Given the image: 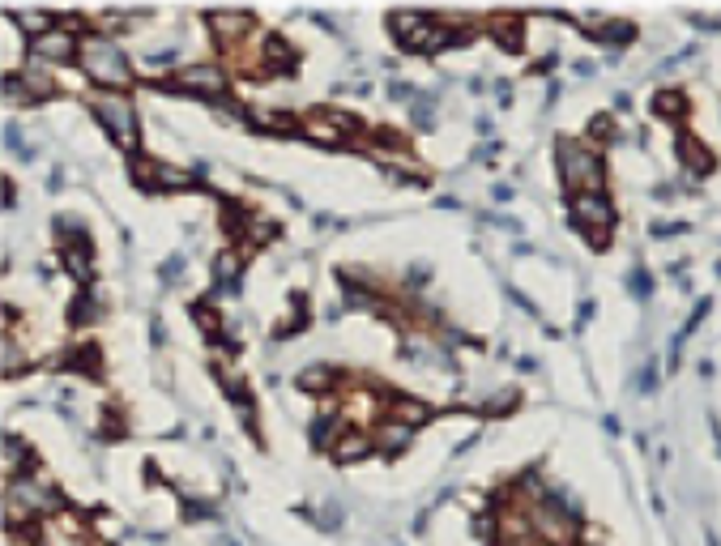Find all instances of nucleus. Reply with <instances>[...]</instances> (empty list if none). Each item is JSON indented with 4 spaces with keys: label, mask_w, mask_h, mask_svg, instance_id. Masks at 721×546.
<instances>
[{
    "label": "nucleus",
    "mask_w": 721,
    "mask_h": 546,
    "mask_svg": "<svg viewBox=\"0 0 721 546\" xmlns=\"http://www.w3.org/2000/svg\"><path fill=\"white\" fill-rule=\"evenodd\" d=\"M555 167H559V180H564L568 197H576V192H606V163L589 141L564 137L555 146Z\"/></svg>",
    "instance_id": "nucleus-1"
},
{
    "label": "nucleus",
    "mask_w": 721,
    "mask_h": 546,
    "mask_svg": "<svg viewBox=\"0 0 721 546\" xmlns=\"http://www.w3.org/2000/svg\"><path fill=\"white\" fill-rule=\"evenodd\" d=\"M77 64H82V73H86L99 90H120V94H124L128 86H133V69H128L120 43L107 39V35H82V52H77Z\"/></svg>",
    "instance_id": "nucleus-2"
},
{
    "label": "nucleus",
    "mask_w": 721,
    "mask_h": 546,
    "mask_svg": "<svg viewBox=\"0 0 721 546\" xmlns=\"http://www.w3.org/2000/svg\"><path fill=\"white\" fill-rule=\"evenodd\" d=\"M60 508V491L52 478H35L26 474L18 483L5 487V517L9 525H26V521H39V517H52Z\"/></svg>",
    "instance_id": "nucleus-3"
},
{
    "label": "nucleus",
    "mask_w": 721,
    "mask_h": 546,
    "mask_svg": "<svg viewBox=\"0 0 721 546\" xmlns=\"http://www.w3.org/2000/svg\"><path fill=\"white\" fill-rule=\"evenodd\" d=\"M393 35L402 39L406 52H440L444 43H453V26L444 18H431V13H393L389 18Z\"/></svg>",
    "instance_id": "nucleus-4"
},
{
    "label": "nucleus",
    "mask_w": 721,
    "mask_h": 546,
    "mask_svg": "<svg viewBox=\"0 0 721 546\" xmlns=\"http://www.w3.org/2000/svg\"><path fill=\"white\" fill-rule=\"evenodd\" d=\"M94 116L103 120V128L116 137L120 150H133L137 146V133H141V120H137V107L128 94L120 90H99L94 94Z\"/></svg>",
    "instance_id": "nucleus-5"
},
{
    "label": "nucleus",
    "mask_w": 721,
    "mask_h": 546,
    "mask_svg": "<svg viewBox=\"0 0 721 546\" xmlns=\"http://www.w3.org/2000/svg\"><path fill=\"white\" fill-rule=\"evenodd\" d=\"M568 210H572L576 227L594 239V248H606V239L615 231V218H619L615 201L606 197V192H576V197H568Z\"/></svg>",
    "instance_id": "nucleus-6"
},
{
    "label": "nucleus",
    "mask_w": 721,
    "mask_h": 546,
    "mask_svg": "<svg viewBox=\"0 0 721 546\" xmlns=\"http://www.w3.org/2000/svg\"><path fill=\"white\" fill-rule=\"evenodd\" d=\"M299 133H308L320 146H342L350 133H359V120L342 107H312L308 116L299 120Z\"/></svg>",
    "instance_id": "nucleus-7"
},
{
    "label": "nucleus",
    "mask_w": 721,
    "mask_h": 546,
    "mask_svg": "<svg viewBox=\"0 0 721 546\" xmlns=\"http://www.w3.org/2000/svg\"><path fill=\"white\" fill-rule=\"evenodd\" d=\"M163 86L180 90V94H197V99H227V73H222L218 64H188V69H175Z\"/></svg>",
    "instance_id": "nucleus-8"
},
{
    "label": "nucleus",
    "mask_w": 721,
    "mask_h": 546,
    "mask_svg": "<svg viewBox=\"0 0 721 546\" xmlns=\"http://www.w3.org/2000/svg\"><path fill=\"white\" fill-rule=\"evenodd\" d=\"M133 175H137L141 188H163V192H184V188L197 184L184 167L163 163V158H133Z\"/></svg>",
    "instance_id": "nucleus-9"
},
{
    "label": "nucleus",
    "mask_w": 721,
    "mask_h": 546,
    "mask_svg": "<svg viewBox=\"0 0 721 546\" xmlns=\"http://www.w3.org/2000/svg\"><path fill=\"white\" fill-rule=\"evenodd\" d=\"M205 26H210V35L231 52V47H239L244 39H252V26H256V22H252V13H244V9H235V13H231V9H214L210 18H205Z\"/></svg>",
    "instance_id": "nucleus-10"
},
{
    "label": "nucleus",
    "mask_w": 721,
    "mask_h": 546,
    "mask_svg": "<svg viewBox=\"0 0 721 546\" xmlns=\"http://www.w3.org/2000/svg\"><path fill=\"white\" fill-rule=\"evenodd\" d=\"M77 52H82V39H73V30H47V35L39 39H30V56H39V60H52V64H64V60H73Z\"/></svg>",
    "instance_id": "nucleus-11"
},
{
    "label": "nucleus",
    "mask_w": 721,
    "mask_h": 546,
    "mask_svg": "<svg viewBox=\"0 0 721 546\" xmlns=\"http://www.w3.org/2000/svg\"><path fill=\"white\" fill-rule=\"evenodd\" d=\"M675 150H679V163L687 167V175H709L713 171V150L704 146L700 137H692V133H679V141H675Z\"/></svg>",
    "instance_id": "nucleus-12"
},
{
    "label": "nucleus",
    "mask_w": 721,
    "mask_h": 546,
    "mask_svg": "<svg viewBox=\"0 0 721 546\" xmlns=\"http://www.w3.org/2000/svg\"><path fill=\"white\" fill-rule=\"evenodd\" d=\"M9 77L18 82V90H22V99H26V103L52 99V94H56V77L47 73V69H35V64H26L22 73H9Z\"/></svg>",
    "instance_id": "nucleus-13"
},
{
    "label": "nucleus",
    "mask_w": 721,
    "mask_h": 546,
    "mask_svg": "<svg viewBox=\"0 0 721 546\" xmlns=\"http://www.w3.org/2000/svg\"><path fill=\"white\" fill-rule=\"evenodd\" d=\"M372 440H376V448H384V453H406L410 448V440H414V427H406V423H397V419H384L372 427Z\"/></svg>",
    "instance_id": "nucleus-14"
},
{
    "label": "nucleus",
    "mask_w": 721,
    "mask_h": 546,
    "mask_svg": "<svg viewBox=\"0 0 721 546\" xmlns=\"http://www.w3.org/2000/svg\"><path fill=\"white\" fill-rule=\"evenodd\" d=\"M384 414L397 423H406V427H423L431 423V406L423 397H389V406H384Z\"/></svg>",
    "instance_id": "nucleus-15"
},
{
    "label": "nucleus",
    "mask_w": 721,
    "mask_h": 546,
    "mask_svg": "<svg viewBox=\"0 0 721 546\" xmlns=\"http://www.w3.org/2000/svg\"><path fill=\"white\" fill-rule=\"evenodd\" d=\"M30 461H35V453L26 448V440L9 436V440H5V453H0V470H5V483H18V478H26Z\"/></svg>",
    "instance_id": "nucleus-16"
},
{
    "label": "nucleus",
    "mask_w": 721,
    "mask_h": 546,
    "mask_svg": "<svg viewBox=\"0 0 721 546\" xmlns=\"http://www.w3.org/2000/svg\"><path fill=\"white\" fill-rule=\"evenodd\" d=\"M376 448V440H372V431H363V427H346L342 436H338V444H333V457L338 461H363L367 453Z\"/></svg>",
    "instance_id": "nucleus-17"
},
{
    "label": "nucleus",
    "mask_w": 721,
    "mask_h": 546,
    "mask_svg": "<svg viewBox=\"0 0 721 546\" xmlns=\"http://www.w3.org/2000/svg\"><path fill=\"white\" fill-rule=\"evenodd\" d=\"M483 26L495 35V43L508 47V52H517V47H521V30H525V22L517 18V13H491V18H483Z\"/></svg>",
    "instance_id": "nucleus-18"
},
{
    "label": "nucleus",
    "mask_w": 721,
    "mask_h": 546,
    "mask_svg": "<svg viewBox=\"0 0 721 546\" xmlns=\"http://www.w3.org/2000/svg\"><path fill=\"white\" fill-rule=\"evenodd\" d=\"M0 367H5V376H22L30 367V350H26L18 329H9L5 342H0Z\"/></svg>",
    "instance_id": "nucleus-19"
},
{
    "label": "nucleus",
    "mask_w": 721,
    "mask_h": 546,
    "mask_svg": "<svg viewBox=\"0 0 721 546\" xmlns=\"http://www.w3.org/2000/svg\"><path fill=\"white\" fill-rule=\"evenodd\" d=\"M248 120L256 128H269V133H295L299 120H291L286 111H274V107H248Z\"/></svg>",
    "instance_id": "nucleus-20"
},
{
    "label": "nucleus",
    "mask_w": 721,
    "mask_h": 546,
    "mask_svg": "<svg viewBox=\"0 0 721 546\" xmlns=\"http://www.w3.org/2000/svg\"><path fill=\"white\" fill-rule=\"evenodd\" d=\"M64 265H69V273L77 282H90V244L86 239H77V244L64 248Z\"/></svg>",
    "instance_id": "nucleus-21"
},
{
    "label": "nucleus",
    "mask_w": 721,
    "mask_h": 546,
    "mask_svg": "<svg viewBox=\"0 0 721 546\" xmlns=\"http://www.w3.org/2000/svg\"><path fill=\"white\" fill-rule=\"evenodd\" d=\"M649 107L658 111V116H666V120H679L683 111H687V94H683V90H658Z\"/></svg>",
    "instance_id": "nucleus-22"
},
{
    "label": "nucleus",
    "mask_w": 721,
    "mask_h": 546,
    "mask_svg": "<svg viewBox=\"0 0 721 546\" xmlns=\"http://www.w3.org/2000/svg\"><path fill=\"white\" fill-rule=\"evenodd\" d=\"M333 384H338V376H333L329 367H303L299 372V389H308V393H329Z\"/></svg>",
    "instance_id": "nucleus-23"
},
{
    "label": "nucleus",
    "mask_w": 721,
    "mask_h": 546,
    "mask_svg": "<svg viewBox=\"0 0 721 546\" xmlns=\"http://www.w3.org/2000/svg\"><path fill=\"white\" fill-rule=\"evenodd\" d=\"M265 64H278V69H295V52H291V43H286L282 35H269V39H265Z\"/></svg>",
    "instance_id": "nucleus-24"
},
{
    "label": "nucleus",
    "mask_w": 721,
    "mask_h": 546,
    "mask_svg": "<svg viewBox=\"0 0 721 546\" xmlns=\"http://www.w3.org/2000/svg\"><path fill=\"white\" fill-rule=\"evenodd\" d=\"M69 363L77 367V372H99V346H94V342H82V346H77L73 355H69Z\"/></svg>",
    "instance_id": "nucleus-25"
},
{
    "label": "nucleus",
    "mask_w": 721,
    "mask_h": 546,
    "mask_svg": "<svg viewBox=\"0 0 721 546\" xmlns=\"http://www.w3.org/2000/svg\"><path fill=\"white\" fill-rule=\"evenodd\" d=\"M214 273H218V282L231 286V282L239 278V256H235V252H222L218 261H214Z\"/></svg>",
    "instance_id": "nucleus-26"
},
{
    "label": "nucleus",
    "mask_w": 721,
    "mask_h": 546,
    "mask_svg": "<svg viewBox=\"0 0 721 546\" xmlns=\"http://www.w3.org/2000/svg\"><path fill=\"white\" fill-rule=\"evenodd\" d=\"M611 133H615V120H611V116H598L594 124H589V137H585V141H589V146H594V141L611 137Z\"/></svg>",
    "instance_id": "nucleus-27"
},
{
    "label": "nucleus",
    "mask_w": 721,
    "mask_h": 546,
    "mask_svg": "<svg viewBox=\"0 0 721 546\" xmlns=\"http://www.w3.org/2000/svg\"><path fill=\"white\" fill-rule=\"evenodd\" d=\"M103 431H111V436H120V431H124L120 410H103Z\"/></svg>",
    "instance_id": "nucleus-28"
},
{
    "label": "nucleus",
    "mask_w": 721,
    "mask_h": 546,
    "mask_svg": "<svg viewBox=\"0 0 721 546\" xmlns=\"http://www.w3.org/2000/svg\"><path fill=\"white\" fill-rule=\"evenodd\" d=\"M197 320H201V329L218 333V316H214V308H197Z\"/></svg>",
    "instance_id": "nucleus-29"
},
{
    "label": "nucleus",
    "mask_w": 721,
    "mask_h": 546,
    "mask_svg": "<svg viewBox=\"0 0 721 546\" xmlns=\"http://www.w3.org/2000/svg\"><path fill=\"white\" fill-rule=\"evenodd\" d=\"M534 546H551V542H534Z\"/></svg>",
    "instance_id": "nucleus-30"
}]
</instances>
